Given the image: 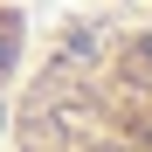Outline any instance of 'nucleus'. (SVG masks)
I'll return each instance as SVG.
<instances>
[{
  "label": "nucleus",
  "instance_id": "1",
  "mask_svg": "<svg viewBox=\"0 0 152 152\" xmlns=\"http://www.w3.org/2000/svg\"><path fill=\"white\" fill-rule=\"evenodd\" d=\"M0 152H152L145 0H76L28 42L0 104Z\"/></svg>",
  "mask_w": 152,
  "mask_h": 152
}]
</instances>
